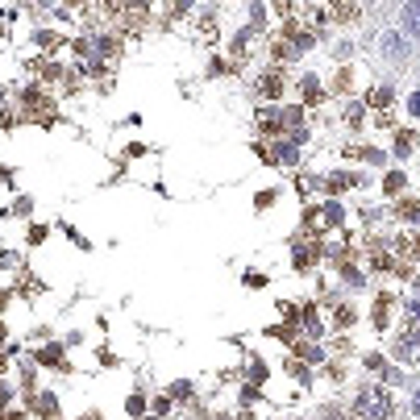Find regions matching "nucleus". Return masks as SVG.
<instances>
[{
  "label": "nucleus",
  "mask_w": 420,
  "mask_h": 420,
  "mask_svg": "<svg viewBox=\"0 0 420 420\" xmlns=\"http://www.w3.org/2000/svg\"><path fill=\"white\" fill-rule=\"evenodd\" d=\"M0 408H5V387H0Z\"/></svg>",
  "instance_id": "nucleus-14"
},
{
  "label": "nucleus",
  "mask_w": 420,
  "mask_h": 420,
  "mask_svg": "<svg viewBox=\"0 0 420 420\" xmlns=\"http://www.w3.org/2000/svg\"><path fill=\"white\" fill-rule=\"evenodd\" d=\"M258 129H262V133H279V129H283L279 113H258Z\"/></svg>",
  "instance_id": "nucleus-5"
},
{
  "label": "nucleus",
  "mask_w": 420,
  "mask_h": 420,
  "mask_svg": "<svg viewBox=\"0 0 420 420\" xmlns=\"http://www.w3.org/2000/svg\"><path fill=\"white\" fill-rule=\"evenodd\" d=\"M371 104H375V109H383V104H391V92H387V88H379V92L371 96Z\"/></svg>",
  "instance_id": "nucleus-9"
},
{
  "label": "nucleus",
  "mask_w": 420,
  "mask_h": 420,
  "mask_svg": "<svg viewBox=\"0 0 420 420\" xmlns=\"http://www.w3.org/2000/svg\"><path fill=\"white\" fill-rule=\"evenodd\" d=\"M258 92L267 96V100H279V92H283V79L279 75H262V83H258Z\"/></svg>",
  "instance_id": "nucleus-3"
},
{
  "label": "nucleus",
  "mask_w": 420,
  "mask_h": 420,
  "mask_svg": "<svg viewBox=\"0 0 420 420\" xmlns=\"http://www.w3.org/2000/svg\"><path fill=\"white\" fill-rule=\"evenodd\" d=\"M121 5V0H104V9H117Z\"/></svg>",
  "instance_id": "nucleus-13"
},
{
  "label": "nucleus",
  "mask_w": 420,
  "mask_h": 420,
  "mask_svg": "<svg viewBox=\"0 0 420 420\" xmlns=\"http://www.w3.org/2000/svg\"><path fill=\"white\" fill-rule=\"evenodd\" d=\"M279 121H283V129H296V125H300V109H283Z\"/></svg>",
  "instance_id": "nucleus-8"
},
{
  "label": "nucleus",
  "mask_w": 420,
  "mask_h": 420,
  "mask_svg": "<svg viewBox=\"0 0 420 420\" xmlns=\"http://www.w3.org/2000/svg\"><path fill=\"white\" fill-rule=\"evenodd\" d=\"M71 5H79V0H71Z\"/></svg>",
  "instance_id": "nucleus-16"
},
{
  "label": "nucleus",
  "mask_w": 420,
  "mask_h": 420,
  "mask_svg": "<svg viewBox=\"0 0 420 420\" xmlns=\"http://www.w3.org/2000/svg\"><path fill=\"white\" fill-rule=\"evenodd\" d=\"M38 412H46V416H50V412H55V399H50V395H42V399H38Z\"/></svg>",
  "instance_id": "nucleus-12"
},
{
  "label": "nucleus",
  "mask_w": 420,
  "mask_h": 420,
  "mask_svg": "<svg viewBox=\"0 0 420 420\" xmlns=\"http://www.w3.org/2000/svg\"><path fill=\"white\" fill-rule=\"evenodd\" d=\"M125 5H142V0H125Z\"/></svg>",
  "instance_id": "nucleus-15"
},
{
  "label": "nucleus",
  "mask_w": 420,
  "mask_h": 420,
  "mask_svg": "<svg viewBox=\"0 0 420 420\" xmlns=\"http://www.w3.org/2000/svg\"><path fill=\"white\" fill-rule=\"evenodd\" d=\"M304 100L308 104H321V83L317 79H304Z\"/></svg>",
  "instance_id": "nucleus-6"
},
{
  "label": "nucleus",
  "mask_w": 420,
  "mask_h": 420,
  "mask_svg": "<svg viewBox=\"0 0 420 420\" xmlns=\"http://www.w3.org/2000/svg\"><path fill=\"white\" fill-rule=\"evenodd\" d=\"M38 358H42L46 366H55V362H63V350H59V345H46V350H42Z\"/></svg>",
  "instance_id": "nucleus-7"
},
{
  "label": "nucleus",
  "mask_w": 420,
  "mask_h": 420,
  "mask_svg": "<svg viewBox=\"0 0 420 420\" xmlns=\"http://www.w3.org/2000/svg\"><path fill=\"white\" fill-rule=\"evenodd\" d=\"M21 104H25V117H34L38 125H50V121H55V104H50L42 92H25Z\"/></svg>",
  "instance_id": "nucleus-2"
},
{
  "label": "nucleus",
  "mask_w": 420,
  "mask_h": 420,
  "mask_svg": "<svg viewBox=\"0 0 420 420\" xmlns=\"http://www.w3.org/2000/svg\"><path fill=\"white\" fill-rule=\"evenodd\" d=\"M183 9H187V0H167V13H171V17H179Z\"/></svg>",
  "instance_id": "nucleus-10"
},
{
  "label": "nucleus",
  "mask_w": 420,
  "mask_h": 420,
  "mask_svg": "<svg viewBox=\"0 0 420 420\" xmlns=\"http://www.w3.org/2000/svg\"><path fill=\"white\" fill-rule=\"evenodd\" d=\"M399 217H404V221H412V217H416V204H412V200H404V204H399Z\"/></svg>",
  "instance_id": "nucleus-11"
},
{
  "label": "nucleus",
  "mask_w": 420,
  "mask_h": 420,
  "mask_svg": "<svg viewBox=\"0 0 420 420\" xmlns=\"http://www.w3.org/2000/svg\"><path fill=\"white\" fill-rule=\"evenodd\" d=\"M354 412H358L362 420H387V416H391V395H387L383 387H366V391H358Z\"/></svg>",
  "instance_id": "nucleus-1"
},
{
  "label": "nucleus",
  "mask_w": 420,
  "mask_h": 420,
  "mask_svg": "<svg viewBox=\"0 0 420 420\" xmlns=\"http://www.w3.org/2000/svg\"><path fill=\"white\" fill-rule=\"evenodd\" d=\"M329 5H333L337 21H354V17H358V5H354V0H329Z\"/></svg>",
  "instance_id": "nucleus-4"
}]
</instances>
